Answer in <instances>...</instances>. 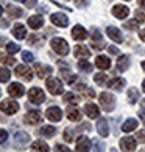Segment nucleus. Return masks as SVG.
<instances>
[{"label":"nucleus","mask_w":145,"mask_h":152,"mask_svg":"<svg viewBox=\"0 0 145 152\" xmlns=\"http://www.w3.org/2000/svg\"><path fill=\"white\" fill-rule=\"evenodd\" d=\"M50 47H52V50H53L55 53L59 54V56H67V54H69V45H67L66 40L61 39V37L52 39Z\"/></svg>","instance_id":"nucleus-1"},{"label":"nucleus","mask_w":145,"mask_h":152,"mask_svg":"<svg viewBox=\"0 0 145 152\" xmlns=\"http://www.w3.org/2000/svg\"><path fill=\"white\" fill-rule=\"evenodd\" d=\"M98 99H100V106L105 109L106 112H111V110L114 109V106H115V98H114L111 93H108V92L100 93Z\"/></svg>","instance_id":"nucleus-2"},{"label":"nucleus","mask_w":145,"mask_h":152,"mask_svg":"<svg viewBox=\"0 0 145 152\" xmlns=\"http://www.w3.org/2000/svg\"><path fill=\"white\" fill-rule=\"evenodd\" d=\"M28 99L33 104H42L45 101V93L41 90L39 87H33L28 90Z\"/></svg>","instance_id":"nucleus-3"},{"label":"nucleus","mask_w":145,"mask_h":152,"mask_svg":"<svg viewBox=\"0 0 145 152\" xmlns=\"http://www.w3.org/2000/svg\"><path fill=\"white\" fill-rule=\"evenodd\" d=\"M47 90L52 95H61L63 90H64V84L56 78H50L47 81Z\"/></svg>","instance_id":"nucleus-4"},{"label":"nucleus","mask_w":145,"mask_h":152,"mask_svg":"<svg viewBox=\"0 0 145 152\" xmlns=\"http://www.w3.org/2000/svg\"><path fill=\"white\" fill-rule=\"evenodd\" d=\"M0 110L6 115H14L19 110V104L13 99H5V101L0 102Z\"/></svg>","instance_id":"nucleus-5"},{"label":"nucleus","mask_w":145,"mask_h":152,"mask_svg":"<svg viewBox=\"0 0 145 152\" xmlns=\"http://www.w3.org/2000/svg\"><path fill=\"white\" fill-rule=\"evenodd\" d=\"M50 22L56 26H61V28H66L69 25V19L67 16H64L63 12H55V14L50 16Z\"/></svg>","instance_id":"nucleus-6"},{"label":"nucleus","mask_w":145,"mask_h":152,"mask_svg":"<svg viewBox=\"0 0 145 152\" xmlns=\"http://www.w3.org/2000/svg\"><path fill=\"white\" fill-rule=\"evenodd\" d=\"M34 68H36L38 78H41V79H47L48 76H52V73H53V68L47 64H36Z\"/></svg>","instance_id":"nucleus-7"},{"label":"nucleus","mask_w":145,"mask_h":152,"mask_svg":"<svg viewBox=\"0 0 145 152\" xmlns=\"http://www.w3.org/2000/svg\"><path fill=\"white\" fill-rule=\"evenodd\" d=\"M45 116L50 121H59L61 118H63V112H61V109L56 107V106H52V107H48L47 109V112H45Z\"/></svg>","instance_id":"nucleus-8"},{"label":"nucleus","mask_w":145,"mask_h":152,"mask_svg":"<svg viewBox=\"0 0 145 152\" xmlns=\"http://www.w3.org/2000/svg\"><path fill=\"white\" fill-rule=\"evenodd\" d=\"M106 34H108V37L114 40V42L117 44H122L123 42V36H122V33L119 28H115V26H108L106 28Z\"/></svg>","instance_id":"nucleus-9"},{"label":"nucleus","mask_w":145,"mask_h":152,"mask_svg":"<svg viewBox=\"0 0 145 152\" xmlns=\"http://www.w3.org/2000/svg\"><path fill=\"white\" fill-rule=\"evenodd\" d=\"M16 75L19 76V78L25 79V81H31V78H33L31 68L25 67V65H17V67H16Z\"/></svg>","instance_id":"nucleus-10"},{"label":"nucleus","mask_w":145,"mask_h":152,"mask_svg":"<svg viewBox=\"0 0 145 152\" xmlns=\"http://www.w3.org/2000/svg\"><path fill=\"white\" fill-rule=\"evenodd\" d=\"M8 93L11 96H14V98H20V96L25 93V88H24L22 84H19V82H13L8 87Z\"/></svg>","instance_id":"nucleus-11"},{"label":"nucleus","mask_w":145,"mask_h":152,"mask_svg":"<svg viewBox=\"0 0 145 152\" xmlns=\"http://www.w3.org/2000/svg\"><path fill=\"white\" fill-rule=\"evenodd\" d=\"M120 149L122 151H128V152H133L136 149V140L131 137H125L120 140Z\"/></svg>","instance_id":"nucleus-12"},{"label":"nucleus","mask_w":145,"mask_h":152,"mask_svg":"<svg viewBox=\"0 0 145 152\" xmlns=\"http://www.w3.org/2000/svg\"><path fill=\"white\" fill-rule=\"evenodd\" d=\"M77 149L78 152H86V151H91V140L86 137V135H81L77 141Z\"/></svg>","instance_id":"nucleus-13"},{"label":"nucleus","mask_w":145,"mask_h":152,"mask_svg":"<svg viewBox=\"0 0 145 152\" xmlns=\"http://www.w3.org/2000/svg\"><path fill=\"white\" fill-rule=\"evenodd\" d=\"M112 14L117 19H125L129 14V10H128V6H125V5H115V6H112Z\"/></svg>","instance_id":"nucleus-14"},{"label":"nucleus","mask_w":145,"mask_h":152,"mask_svg":"<svg viewBox=\"0 0 145 152\" xmlns=\"http://www.w3.org/2000/svg\"><path fill=\"white\" fill-rule=\"evenodd\" d=\"M72 37L75 40H84V39H87V31L81 25H75L72 30Z\"/></svg>","instance_id":"nucleus-15"},{"label":"nucleus","mask_w":145,"mask_h":152,"mask_svg":"<svg viewBox=\"0 0 145 152\" xmlns=\"http://www.w3.org/2000/svg\"><path fill=\"white\" fill-rule=\"evenodd\" d=\"M24 120H25V123H28V124H38V123H41L42 116H41V113L38 112V110H30V112L25 115Z\"/></svg>","instance_id":"nucleus-16"},{"label":"nucleus","mask_w":145,"mask_h":152,"mask_svg":"<svg viewBox=\"0 0 145 152\" xmlns=\"http://www.w3.org/2000/svg\"><path fill=\"white\" fill-rule=\"evenodd\" d=\"M42 25H44V19L42 16H38V14H34L31 17H28V26L33 30H39V28H42Z\"/></svg>","instance_id":"nucleus-17"},{"label":"nucleus","mask_w":145,"mask_h":152,"mask_svg":"<svg viewBox=\"0 0 145 152\" xmlns=\"http://www.w3.org/2000/svg\"><path fill=\"white\" fill-rule=\"evenodd\" d=\"M97 130H98V134L105 138L109 135V126H108V120L105 118H100L98 123H97Z\"/></svg>","instance_id":"nucleus-18"},{"label":"nucleus","mask_w":145,"mask_h":152,"mask_svg":"<svg viewBox=\"0 0 145 152\" xmlns=\"http://www.w3.org/2000/svg\"><path fill=\"white\" fill-rule=\"evenodd\" d=\"M75 58L78 59H83V58H89L91 56V50L86 47V45H77L75 47Z\"/></svg>","instance_id":"nucleus-19"},{"label":"nucleus","mask_w":145,"mask_h":152,"mask_svg":"<svg viewBox=\"0 0 145 152\" xmlns=\"http://www.w3.org/2000/svg\"><path fill=\"white\" fill-rule=\"evenodd\" d=\"M109 88H112V90H117V92H120V90H123V87H125V79H122V78H114V79H111L106 84Z\"/></svg>","instance_id":"nucleus-20"},{"label":"nucleus","mask_w":145,"mask_h":152,"mask_svg":"<svg viewBox=\"0 0 145 152\" xmlns=\"http://www.w3.org/2000/svg\"><path fill=\"white\" fill-rule=\"evenodd\" d=\"M128 68H129V56L122 54V56L117 59V70L119 72H127Z\"/></svg>","instance_id":"nucleus-21"},{"label":"nucleus","mask_w":145,"mask_h":152,"mask_svg":"<svg viewBox=\"0 0 145 152\" xmlns=\"http://www.w3.org/2000/svg\"><path fill=\"white\" fill-rule=\"evenodd\" d=\"M95 65L100 68V70H108L111 67V59L108 56H97L95 59Z\"/></svg>","instance_id":"nucleus-22"},{"label":"nucleus","mask_w":145,"mask_h":152,"mask_svg":"<svg viewBox=\"0 0 145 152\" xmlns=\"http://www.w3.org/2000/svg\"><path fill=\"white\" fill-rule=\"evenodd\" d=\"M84 113L89 116V118H98V115H100V109L97 107L95 104H86L84 106Z\"/></svg>","instance_id":"nucleus-23"},{"label":"nucleus","mask_w":145,"mask_h":152,"mask_svg":"<svg viewBox=\"0 0 145 152\" xmlns=\"http://www.w3.org/2000/svg\"><path fill=\"white\" fill-rule=\"evenodd\" d=\"M59 67H61V75H64V79L69 82V84H72L73 86V82L75 79H77V76H73V75H69V67L67 65H63V62H59Z\"/></svg>","instance_id":"nucleus-24"},{"label":"nucleus","mask_w":145,"mask_h":152,"mask_svg":"<svg viewBox=\"0 0 145 152\" xmlns=\"http://www.w3.org/2000/svg\"><path fill=\"white\" fill-rule=\"evenodd\" d=\"M67 118L70 120V121H80L81 120V113H80V110L77 107H73L70 106L67 109Z\"/></svg>","instance_id":"nucleus-25"},{"label":"nucleus","mask_w":145,"mask_h":152,"mask_svg":"<svg viewBox=\"0 0 145 152\" xmlns=\"http://www.w3.org/2000/svg\"><path fill=\"white\" fill-rule=\"evenodd\" d=\"M13 34H14V37L16 39H19V40H22V39H25V36H27V30H25V26L24 25H20V23H17L14 28H13Z\"/></svg>","instance_id":"nucleus-26"},{"label":"nucleus","mask_w":145,"mask_h":152,"mask_svg":"<svg viewBox=\"0 0 145 152\" xmlns=\"http://www.w3.org/2000/svg\"><path fill=\"white\" fill-rule=\"evenodd\" d=\"M137 123H139V121H136L134 118H128L125 123L122 124V130H123V132H131V130L137 129Z\"/></svg>","instance_id":"nucleus-27"},{"label":"nucleus","mask_w":145,"mask_h":152,"mask_svg":"<svg viewBox=\"0 0 145 152\" xmlns=\"http://www.w3.org/2000/svg\"><path fill=\"white\" fill-rule=\"evenodd\" d=\"M6 11H8L10 17H13V19H19V17H22V14H24L22 10L17 8V6H13V5H10L8 8H6Z\"/></svg>","instance_id":"nucleus-28"},{"label":"nucleus","mask_w":145,"mask_h":152,"mask_svg":"<svg viewBox=\"0 0 145 152\" xmlns=\"http://www.w3.org/2000/svg\"><path fill=\"white\" fill-rule=\"evenodd\" d=\"M139 90H137L136 87H131L129 90H128V101H129V104H136L137 99H139Z\"/></svg>","instance_id":"nucleus-29"},{"label":"nucleus","mask_w":145,"mask_h":152,"mask_svg":"<svg viewBox=\"0 0 145 152\" xmlns=\"http://www.w3.org/2000/svg\"><path fill=\"white\" fill-rule=\"evenodd\" d=\"M78 68H80L81 72L91 73V72H92V64H91V62H87L84 58H83V59H80V61H78Z\"/></svg>","instance_id":"nucleus-30"},{"label":"nucleus","mask_w":145,"mask_h":152,"mask_svg":"<svg viewBox=\"0 0 145 152\" xmlns=\"http://www.w3.org/2000/svg\"><path fill=\"white\" fill-rule=\"evenodd\" d=\"M31 151H41V152H48V146H47V143H44V141L38 140V141H34V143H33V146H31Z\"/></svg>","instance_id":"nucleus-31"},{"label":"nucleus","mask_w":145,"mask_h":152,"mask_svg":"<svg viewBox=\"0 0 145 152\" xmlns=\"http://www.w3.org/2000/svg\"><path fill=\"white\" fill-rule=\"evenodd\" d=\"M39 134L42 137H53L55 134H56V129H55L53 126H44V127H41Z\"/></svg>","instance_id":"nucleus-32"},{"label":"nucleus","mask_w":145,"mask_h":152,"mask_svg":"<svg viewBox=\"0 0 145 152\" xmlns=\"http://www.w3.org/2000/svg\"><path fill=\"white\" fill-rule=\"evenodd\" d=\"M16 141L19 144H27V143L30 141V135L25 134V132H17L16 134Z\"/></svg>","instance_id":"nucleus-33"},{"label":"nucleus","mask_w":145,"mask_h":152,"mask_svg":"<svg viewBox=\"0 0 145 152\" xmlns=\"http://www.w3.org/2000/svg\"><path fill=\"white\" fill-rule=\"evenodd\" d=\"M10 78H11V72L8 70V68L0 67V82H8Z\"/></svg>","instance_id":"nucleus-34"},{"label":"nucleus","mask_w":145,"mask_h":152,"mask_svg":"<svg viewBox=\"0 0 145 152\" xmlns=\"http://www.w3.org/2000/svg\"><path fill=\"white\" fill-rule=\"evenodd\" d=\"M64 101H66V102H70V104H77V102L80 101V96L73 95L72 92H67V93L64 95Z\"/></svg>","instance_id":"nucleus-35"},{"label":"nucleus","mask_w":145,"mask_h":152,"mask_svg":"<svg viewBox=\"0 0 145 152\" xmlns=\"http://www.w3.org/2000/svg\"><path fill=\"white\" fill-rule=\"evenodd\" d=\"M94 81H95L98 86H106V84H108V78H106V75H103V73H97V75L94 76Z\"/></svg>","instance_id":"nucleus-36"},{"label":"nucleus","mask_w":145,"mask_h":152,"mask_svg":"<svg viewBox=\"0 0 145 152\" xmlns=\"http://www.w3.org/2000/svg\"><path fill=\"white\" fill-rule=\"evenodd\" d=\"M44 42V37L42 36H41V34H39V36H38V34H31V36L28 37V44L30 45H36V44H42Z\"/></svg>","instance_id":"nucleus-37"},{"label":"nucleus","mask_w":145,"mask_h":152,"mask_svg":"<svg viewBox=\"0 0 145 152\" xmlns=\"http://www.w3.org/2000/svg\"><path fill=\"white\" fill-rule=\"evenodd\" d=\"M0 64H8V65H14L16 64V59L11 58V56H6V54L0 53Z\"/></svg>","instance_id":"nucleus-38"},{"label":"nucleus","mask_w":145,"mask_h":152,"mask_svg":"<svg viewBox=\"0 0 145 152\" xmlns=\"http://www.w3.org/2000/svg\"><path fill=\"white\" fill-rule=\"evenodd\" d=\"M73 138H75V129L67 127V129L64 130V140H66L67 143H70V141H73Z\"/></svg>","instance_id":"nucleus-39"},{"label":"nucleus","mask_w":145,"mask_h":152,"mask_svg":"<svg viewBox=\"0 0 145 152\" xmlns=\"http://www.w3.org/2000/svg\"><path fill=\"white\" fill-rule=\"evenodd\" d=\"M123 26H125L127 30H137L139 28V20H128V22L123 23Z\"/></svg>","instance_id":"nucleus-40"},{"label":"nucleus","mask_w":145,"mask_h":152,"mask_svg":"<svg viewBox=\"0 0 145 152\" xmlns=\"http://www.w3.org/2000/svg\"><path fill=\"white\" fill-rule=\"evenodd\" d=\"M6 51H8L10 54H16V53H19V51H20V47H19L17 44L10 42L8 45H6Z\"/></svg>","instance_id":"nucleus-41"},{"label":"nucleus","mask_w":145,"mask_h":152,"mask_svg":"<svg viewBox=\"0 0 145 152\" xmlns=\"http://www.w3.org/2000/svg\"><path fill=\"white\" fill-rule=\"evenodd\" d=\"M22 59L25 62H33L34 61V56H33V53H30V51H24L22 53Z\"/></svg>","instance_id":"nucleus-42"},{"label":"nucleus","mask_w":145,"mask_h":152,"mask_svg":"<svg viewBox=\"0 0 145 152\" xmlns=\"http://www.w3.org/2000/svg\"><path fill=\"white\" fill-rule=\"evenodd\" d=\"M136 19L139 20V22L144 23V22H145V12H142V11L137 10V11H136Z\"/></svg>","instance_id":"nucleus-43"},{"label":"nucleus","mask_w":145,"mask_h":152,"mask_svg":"<svg viewBox=\"0 0 145 152\" xmlns=\"http://www.w3.org/2000/svg\"><path fill=\"white\" fill-rule=\"evenodd\" d=\"M136 138H137L141 143H145V130H139V132L136 134Z\"/></svg>","instance_id":"nucleus-44"},{"label":"nucleus","mask_w":145,"mask_h":152,"mask_svg":"<svg viewBox=\"0 0 145 152\" xmlns=\"http://www.w3.org/2000/svg\"><path fill=\"white\" fill-rule=\"evenodd\" d=\"M6 140H8V132L6 130H0V143H5Z\"/></svg>","instance_id":"nucleus-45"},{"label":"nucleus","mask_w":145,"mask_h":152,"mask_svg":"<svg viewBox=\"0 0 145 152\" xmlns=\"http://www.w3.org/2000/svg\"><path fill=\"white\" fill-rule=\"evenodd\" d=\"M108 51L111 53V54H119V48L114 47V45H111V47H108Z\"/></svg>","instance_id":"nucleus-46"},{"label":"nucleus","mask_w":145,"mask_h":152,"mask_svg":"<svg viewBox=\"0 0 145 152\" xmlns=\"http://www.w3.org/2000/svg\"><path fill=\"white\" fill-rule=\"evenodd\" d=\"M94 144H95V148H94L95 151H103V144L98 140H94Z\"/></svg>","instance_id":"nucleus-47"},{"label":"nucleus","mask_w":145,"mask_h":152,"mask_svg":"<svg viewBox=\"0 0 145 152\" xmlns=\"http://www.w3.org/2000/svg\"><path fill=\"white\" fill-rule=\"evenodd\" d=\"M78 130H91V124L89 123H84V124H81V127Z\"/></svg>","instance_id":"nucleus-48"},{"label":"nucleus","mask_w":145,"mask_h":152,"mask_svg":"<svg viewBox=\"0 0 145 152\" xmlns=\"http://www.w3.org/2000/svg\"><path fill=\"white\" fill-rule=\"evenodd\" d=\"M86 95H89V98H95V92L92 88H86Z\"/></svg>","instance_id":"nucleus-49"},{"label":"nucleus","mask_w":145,"mask_h":152,"mask_svg":"<svg viewBox=\"0 0 145 152\" xmlns=\"http://www.w3.org/2000/svg\"><path fill=\"white\" fill-rule=\"evenodd\" d=\"M73 87L77 88V90H86V86H84V84H81V82H80V84H77V86L73 84Z\"/></svg>","instance_id":"nucleus-50"},{"label":"nucleus","mask_w":145,"mask_h":152,"mask_svg":"<svg viewBox=\"0 0 145 152\" xmlns=\"http://www.w3.org/2000/svg\"><path fill=\"white\" fill-rule=\"evenodd\" d=\"M139 118H141V121L145 124V110H139Z\"/></svg>","instance_id":"nucleus-51"},{"label":"nucleus","mask_w":145,"mask_h":152,"mask_svg":"<svg viewBox=\"0 0 145 152\" xmlns=\"http://www.w3.org/2000/svg\"><path fill=\"white\" fill-rule=\"evenodd\" d=\"M56 151H64V152H69V148H66V146H61V144H56V148H55Z\"/></svg>","instance_id":"nucleus-52"},{"label":"nucleus","mask_w":145,"mask_h":152,"mask_svg":"<svg viewBox=\"0 0 145 152\" xmlns=\"http://www.w3.org/2000/svg\"><path fill=\"white\" fill-rule=\"evenodd\" d=\"M139 37H141V40H144V42H145V30H141V33H139Z\"/></svg>","instance_id":"nucleus-53"},{"label":"nucleus","mask_w":145,"mask_h":152,"mask_svg":"<svg viewBox=\"0 0 145 152\" xmlns=\"http://www.w3.org/2000/svg\"><path fill=\"white\" fill-rule=\"evenodd\" d=\"M137 3H139V5L142 6V8L145 10V0H137Z\"/></svg>","instance_id":"nucleus-54"},{"label":"nucleus","mask_w":145,"mask_h":152,"mask_svg":"<svg viewBox=\"0 0 145 152\" xmlns=\"http://www.w3.org/2000/svg\"><path fill=\"white\" fill-rule=\"evenodd\" d=\"M142 88H144V92H145V79H144V82H142Z\"/></svg>","instance_id":"nucleus-55"},{"label":"nucleus","mask_w":145,"mask_h":152,"mask_svg":"<svg viewBox=\"0 0 145 152\" xmlns=\"http://www.w3.org/2000/svg\"><path fill=\"white\" fill-rule=\"evenodd\" d=\"M17 2H24V3H27V2H28V0H17Z\"/></svg>","instance_id":"nucleus-56"},{"label":"nucleus","mask_w":145,"mask_h":152,"mask_svg":"<svg viewBox=\"0 0 145 152\" xmlns=\"http://www.w3.org/2000/svg\"><path fill=\"white\" fill-rule=\"evenodd\" d=\"M2 12H3V8H2V6H0V16H2Z\"/></svg>","instance_id":"nucleus-57"},{"label":"nucleus","mask_w":145,"mask_h":152,"mask_svg":"<svg viewBox=\"0 0 145 152\" xmlns=\"http://www.w3.org/2000/svg\"><path fill=\"white\" fill-rule=\"evenodd\" d=\"M142 68H144V70H145V61L142 62Z\"/></svg>","instance_id":"nucleus-58"},{"label":"nucleus","mask_w":145,"mask_h":152,"mask_svg":"<svg viewBox=\"0 0 145 152\" xmlns=\"http://www.w3.org/2000/svg\"><path fill=\"white\" fill-rule=\"evenodd\" d=\"M142 106L145 107V99H142Z\"/></svg>","instance_id":"nucleus-59"},{"label":"nucleus","mask_w":145,"mask_h":152,"mask_svg":"<svg viewBox=\"0 0 145 152\" xmlns=\"http://www.w3.org/2000/svg\"><path fill=\"white\" fill-rule=\"evenodd\" d=\"M0 96H2V90H0Z\"/></svg>","instance_id":"nucleus-60"},{"label":"nucleus","mask_w":145,"mask_h":152,"mask_svg":"<svg viewBox=\"0 0 145 152\" xmlns=\"http://www.w3.org/2000/svg\"><path fill=\"white\" fill-rule=\"evenodd\" d=\"M128 2H129V0H128Z\"/></svg>","instance_id":"nucleus-61"}]
</instances>
